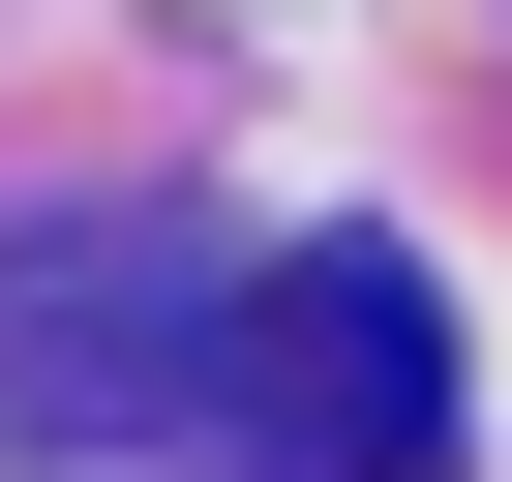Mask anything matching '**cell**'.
I'll return each instance as SVG.
<instances>
[{"mask_svg": "<svg viewBox=\"0 0 512 482\" xmlns=\"http://www.w3.org/2000/svg\"><path fill=\"white\" fill-rule=\"evenodd\" d=\"M241 452L272 482H422L452 452V302L392 272V241H302V272L241 302Z\"/></svg>", "mask_w": 512, "mask_h": 482, "instance_id": "1", "label": "cell"}]
</instances>
